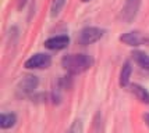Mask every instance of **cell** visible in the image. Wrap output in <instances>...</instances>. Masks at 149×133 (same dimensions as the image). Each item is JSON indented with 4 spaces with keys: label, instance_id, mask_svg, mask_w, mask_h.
Segmentation results:
<instances>
[{
    "label": "cell",
    "instance_id": "6da1fadb",
    "mask_svg": "<svg viewBox=\"0 0 149 133\" xmlns=\"http://www.w3.org/2000/svg\"><path fill=\"white\" fill-rule=\"evenodd\" d=\"M93 64V58L89 54H67L61 58V65L68 74L78 75L88 71Z\"/></svg>",
    "mask_w": 149,
    "mask_h": 133
},
{
    "label": "cell",
    "instance_id": "7a4b0ae2",
    "mask_svg": "<svg viewBox=\"0 0 149 133\" xmlns=\"http://www.w3.org/2000/svg\"><path fill=\"white\" fill-rule=\"evenodd\" d=\"M104 31L97 28V26H86L84 29H81L78 35V43L81 46H89L92 43H96L97 40L103 38Z\"/></svg>",
    "mask_w": 149,
    "mask_h": 133
},
{
    "label": "cell",
    "instance_id": "3957f363",
    "mask_svg": "<svg viewBox=\"0 0 149 133\" xmlns=\"http://www.w3.org/2000/svg\"><path fill=\"white\" fill-rule=\"evenodd\" d=\"M139 7H141V0H125L120 11V19L125 24H131L138 15Z\"/></svg>",
    "mask_w": 149,
    "mask_h": 133
},
{
    "label": "cell",
    "instance_id": "277c9868",
    "mask_svg": "<svg viewBox=\"0 0 149 133\" xmlns=\"http://www.w3.org/2000/svg\"><path fill=\"white\" fill-rule=\"evenodd\" d=\"M39 85L38 78L35 75H26L24 76L17 85V94L19 97H26V96H31L36 90Z\"/></svg>",
    "mask_w": 149,
    "mask_h": 133
},
{
    "label": "cell",
    "instance_id": "5b68a950",
    "mask_svg": "<svg viewBox=\"0 0 149 133\" xmlns=\"http://www.w3.org/2000/svg\"><path fill=\"white\" fill-rule=\"evenodd\" d=\"M52 64V57L46 53H36L28 58L24 64L26 70H42V68H47Z\"/></svg>",
    "mask_w": 149,
    "mask_h": 133
},
{
    "label": "cell",
    "instance_id": "8992f818",
    "mask_svg": "<svg viewBox=\"0 0 149 133\" xmlns=\"http://www.w3.org/2000/svg\"><path fill=\"white\" fill-rule=\"evenodd\" d=\"M120 42H123L124 44L131 46V47H136V46H142V44L149 43V38H146L141 32L132 31V32H127V33L121 35L120 36Z\"/></svg>",
    "mask_w": 149,
    "mask_h": 133
},
{
    "label": "cell",
    "instance_id": "52a82bcc",
    "mask_svg": "<svg viewBox=\"0 0 149 133\" xmlns=\"http://www.w3.org/2000/svg\"><path fill=\"white\" fill-rule=\"evenodd\" d=\"M70 44V38L67 35H57L45 40V47L49 50H63Z\"/></svg>",
    "mask_w": 149,
    "mask_h": 133
},
{
    "label": "cell",
    "instance_id": "ba28073f",
    "mask_svg": "<svg viewBox=\"0 0 149 133\" xmlns=\"http://www.w3.org/2000/svg\"><path fill=\"white\" fill-rule=\"evenodd\" d=\"M131 92L135 94V97L141 103L149 104V92L143 86L138 85V83H134V85H131Z\"/></svg>",
    "mask_w": 149,
    "mask_h": 133
},
{
    "label": "cell",
    "instance_id": "9c48e42d",
    "mask_svg": "<svg viewBox=\"0 0 149 133\" xmlns=\"http://www.w3.org/2000/svg\"><path fill=\"white\" fill-rule=\"evenodd\" d=\"M131 74H132V67H131V63H127L123 65L121 68V72H120V86L121 88H127L130 85V78Z\"/></svg>",
    "mask_w": 149,
    "mask_h": 133
},
{
    "label": "cell",
    "instance_id": "30bf717a",
    "mask_svg": "<svg viewBox=\"0 0 149 133\" xmlns=\"http://www.w3.org/2000/svg\"><path fill=\"white\" fill-rule=\"evenodd\" d=\"M132 58L142 70L149 71V54L143 53V51H132Z\"/></svg>",
    "mask_w": 149,
    "mask_h": 133
},
{
    "label": "cell",
    "instance_id": "8fae6325",
    "mask_svg": "<svg viewBox=\"0 0 149 133\" xmlns=\"http://www.w3.org/2000/svg\"><path fill=\"white\" fill-rule=\"evenodd\" d=\"M17 122V116L13 112H3L0 115V127L1 129H8L13 127Z\"/></svg>",
    "mask_w": 149,
    "mask_h": 133
},
{
    "label": "cell",
    "instance_id": "7c38bea8",
    "mask_svg": "<svg viewBox=\"0 0 149 133\" xmlns=\"http://www.w3.org/2000/svg\"><path fill=\"white\" fill-rule=\"evenodd\" d=\"M65 1H67V0H53L52 6H50V17H52V18H56L58 14L61 13Z\"/></svg>",
    "mask_w": 149,
    "mask_h": 133
},
{
    "label": "cell",
    "instance_id": "4fadbf2b",
    "mask_svg": "<svg viewBox=\"0 0 149 133\" xmlns=\"http://www.w3.org/2000/svg\"><path fill=\"white\" fill-rule=\"evenodd\" d=\"M67 133H82V123H81V121H75L70 126V129L67 130Z\"/></svg>",
    "mask_w": 149,
    "mask_h": 133
},
{
    "label": "cell",
    "instance_id": "5bb4252c",
    "mask_svg": "<svg viewBox=\"0 0 149 133\" xmlns=\"http://www.w3.org/2000/svg\"><path fill=\"white\" fill-rule=\"evenodd\" d=\"M17 1H18V8H22L26 3V0H17Z\"/></svg>",
    "mask_w": 149,
    "mask_h": 133
},
{
    "label": "cell",
    "instance_id": "9a60e30c",
    "mask_svg": "<svg viewBox=\"0 0 149 133\" xmlns=\"http://www.w3.org/2000/svg\"><path fill=\"white\" fill-rule=\"evenodd\" d=\"M143 119H145V122H146V125L149 126V114H145V115H143Z\"/></svg>",
    "mask_w": 149,
    "mask_h": 133
},
{
    "label": "cell",
    "instance_id": "2e32d148",
    "mask_svg": "<svg viewBox=\"0 0 149 133\" xmlns=\"http://www.w3.org/2000/svg\"><path fill=\"white\" fill-rule=\"evenodd\" d=\"M82 3H88V1H91V0H81Z\"/></svg>",
    "mask_w": 149,
    "mask_h": 133
}]
</instances>
